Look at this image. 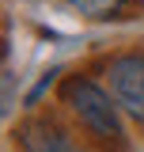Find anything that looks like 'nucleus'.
<instances>
[{"instance_id":"20e7f679","label":"nucleus","mask_w":144,"mask_h":152,"mask_svg":"<svg viewBox=\"0 0 144 152\" xmlns=\"http://www.w3.org/2000/svg\"><path fill=\"white\" fill-rule=\"evenodd\" d=\"M65 4L76 8L80 15H87V19H110L114 12H121L125 0H65Z\"/></svg>"},{"instance_id":"f03ea898","label":"nucleus","mask_w":144,"mask_h":152,"mask_svg":"<svg viewBox=\"0 0 144 152\" xmlns=\"http://www.w3.org/2000/svg\"><path fill=\"white\" fill-rule=\"evenodd\" d=\"M110 95L118 99V107L144 126V53H121L110 61L106 69Z\"/></svg>"},{"instance_id":"7ed1b4c3","label":"nucleus","mask_w":144,"mask_h":152,"mask_svg":"<svg viewBox=\"0 0 144 152\" xmlns=\"http://www.w3.org/2000/svg\"><path fill=\"white\" fill-rule=\"evenodd\" d=\"M15 141L23 152H76L72 141L65 137V129L49 122V118H31L15 129Z\"/></svg>"},{"instance_id":"f257e3e1","label":"nucleus","mask_w":144,"mask_h":152,"mask_svg":"<svg viewBox=\"0 0 144 152\" xmlns=\"http://www.w3.org/2000/svg\"><path fill=\"white\" fill-rule=\"evenodd\" d=\"M61 103L72 110V118L99 141V145H125V126H121V107L110 91H103L87 76H68L61 84Z\"/></svg>"}]
</instances>
